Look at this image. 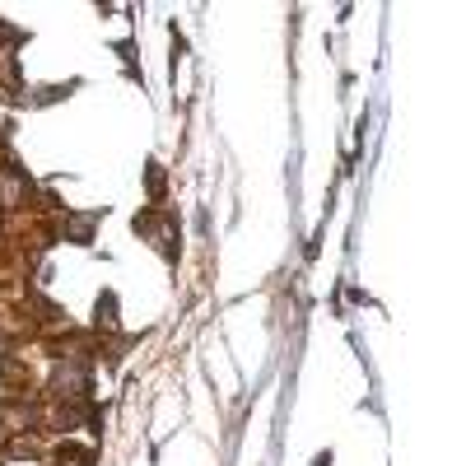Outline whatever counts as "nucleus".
I'll return each mask as SVG.
<instances>
[{
  "label": "nucleus",
  "mask_w": 466,
  "mask_h": 466,
  "mask_svg": "<svg viewBox=\"0 0 466 466\" xmlns=\"http://www.w3.org/2000/svg\"><path fill=\"white\" fill-rule=\"evenodd\" d=\"M57 388H61V397H85V364H70V369H61L57 373Z\"/></svg>",
  "instance_id": "1"
},
{
  "label": "nucleus",
  "mask_w": 466,
  "mask_h": 466,
  "mask_svg": "<svg viewBox=\"0 0 466 466\" xmlns=\"http://www.w3.org/2000/svg\"><path fill=\"white\" fill-rule=\"evenodd\" d=\"M94 224H98V215H79V219H70V233H75L79 242H89V233H94Z\"/></svg>",
  "instance_id": "2"
},
{
  "label": "nucleus",
  "mask_w": 466,
  "mask_h": 466,
  "mask_svg": "<svg viewBox=\"0 0 466 466\" xmlns=\"http://www.w3.org/2000/svg\"><path fill=\"white\" fill-rule=\"evenodd\" d=\"M0 443H5V425H0Z\"/></svg>",
  "instance_id": "3"
}]
</instances>
